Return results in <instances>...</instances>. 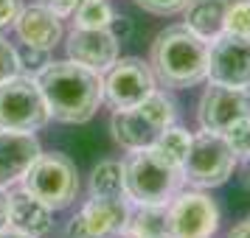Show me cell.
Masks as SVG:
<instances>
[{
    "label": "cell",
    "mask_w": 250,
    "mask_h": 238,
    "mask_svg": "<svg viewBox=\"0 0 250 238\" xmlns=\"http://www.w3.org/2000/svg\"><path fill=\"white\" fill-rule=\"evenodd\" d=\"M37 84L42 90L51 118L62 124H84L90 121L99 104L104 101V79L99 70H90L79 62H51Z\"/></svg>",
    "instance_id": "cell-1"
},
{
    "label": "cell",
    "mask_w": 250,
    "mask_h": 238,
    "mask_svg": "<svg viewBox=\"0 0 250 238\" xmlns=\"http://www.w3.org/2000/svg\"><path fill=\"white\" fill-rule=\"evenodd\" d=\"M149 68L158 84L169 90H188L208 79V42L186 25L160 31L149 51Z\"/></svg>",
    "instance_id": "cell-2"
},
{
    "label": "cell",
    "mask_w": 250,
    "mask_h": 238,
    "mask_svg": "<svg viewBox=\"0 0 250 238\" xmlns=\"http://www.w3.org/2000/svg\"><path fill=\"white\" fill-rule=\"evenodd\" d=\"M126 199L135 204H169L183 182V168L160 157L155 148H138L124 163Z\"/></svg>",
    "instance_id": "cell-3"
},
{
    "label": "cell",
    "mask_w": 250,
    "mask_h": 238,
    "mask_svg": "<svg viewBox=\"0 0 250 238\" xmlns=\"http://www.w3.org/2000/svg\"><path fill=\"white\" fill-rule=\"evenodd\" d=\"M177 110L166 92L152 90L141 104L129 107V110H115L110 118V129L113 137L129 151L138 148H149L158 143V137L174 124Z\"/></svg>",
    "instance_id": "cell-4"
},
{
    "label": "cell",
    "mask_w": 250,
    "mask_h": 238,
    "mask_svg": "<svg viewBox=\"0 0 250 238\" xmlns=\"http://www.w3.org/2000/svg\"><path fill=\"white\" fill-rule=\"evenodd\" d=\"M20 182H23V191L37 196L40 202H45L51 210L68 207L79 193L76 165L70 157L59 154V151H51V154L40 151V157L31 163V168L25 171Z\"/></svg>",
    "instance_id": "cell-5"
},
{
    "label": "cell",
    "mask_w": 250,
    "mask_h": 238,
    "mask_svg": "<svg viewBox=\"0 0 250 238\" xmlns=\"http://www.w3.org/2000/svg\"><path fill=\"white\" fill-rule=\"evenodd\" d=\"M236 168V154L228 146L225 135L200 132L191 137L188 154L183 160V182L194 188H219Z\"/></svg>",
    "instance_id": "cell-6"
},
{
    "label": "cell",
    "mask_w": 250,
    "mask_h": 238,
    "mask_svg": "<svg viewBox=\"0 0 250 238\" xmlns=\"http://www.w3.org/2000/svg\"><path fill=\"white\" fill-rule=\"evenodd\" d=\"M51 121L42 90L31 76H14L0 84V129L34 132Z\"/></svg>",
    "instance_id": "cell-7"
},
{
    "label": "cell",
    "mask_w": 250,
    "mask_h": 238,
    "mask_svg": "<svg viewBox=\"0 0 250 238\" xmlns=\"http://www.w3.org/2000/svg\"><path fill=\"white\" fill-rule=\"evenodd\" d=\"M169 233L177 238H211L219 227V207L203 191L177 193L169 204Z\"/></svg>",
    "instance_id": "cell-8"
},
{
    "label": "cell",
    "mask_w": 250,
    "mask_h": 238,
    "mask_svg": "<svg viewBox=\"0 0 250 238\" xmlns=\"http://www.w3.org/2000/svg\"><path fill=\"white\" fill-rule=\"evenodd\" d=\"M129 199L124 196H93L70 219L68 238H107L124 233L129 221Z\"/></svg>",
    "instance_id": "cell-9"
},
{
    "label": "cell",
    "mask_w": 250,
    "mask_h": 238,
    "mask_svg": "<svg viewBox=\"0 0 250 238\" xmlns=\"http://www.w3.org/2000/svg\"><path fill=\"white\" fill-rule=\"evenodd\" d=\"M152 90H155V76H152V68L144 59L126 56L107 70L104 101L113 110H129V107L144 101Z\"/></svg>",
    "instance_id": "cell-10"
},
{
    "label": "cell",
    "mask_w": 250,
    "mask_h": 238,
    "mask_svg": "<svg viewBox=\"0 0 250 238\" xmlns=\"http://www.w3.org/2000/svg\"><path fill=\"white\" fill-rule=\"evenodd\" d=\"M245 115H250L248 87H230V84H216V81H211L205 87L200 107H197L200 126L205 132H219V135Z\"/></svg>",
    "instance_id": "cell-11"
},
{
    "label": "cell",
    "mask_w": 250,
    "mask_h": 238,
    "mask_svg": "<svg viewBox=\"0 0 250 238\" xmlns=\"http://www.w3.org/2000/svg\"><path fill=\"white\" fill-rule=\"evenodd\" d=\"M208 79L216 84L248 87L250 84V39L222 34L208 45Z\"/></svg>",
    "instance_id": "cell-12"
},
{
    "label": "cell",
    "mask_w": 250,
    "mask_h": 238,
    "mask_svg": "<svg viewBox=\"0 0 250 238\" xmlns=\"http://www.w3.org/2000/svg\"><path fill=\"white\" fill-rule=\"evenodd\" d=\"M68 56L104 73L118 62V37L110 28H73L68 37Z\"/></svg>",
    "instance_id": "cell-13"
},
{
    "label": "cell",
    "mask_w": 250,
    "mask_h": 238,
    "mask_svg": "<svg viewBox=\"0 0 250 238\" xmlns=\"http://www.w3.org/2000/svg\"><path fill=\"white\" fill-rule=\"evenodd\" d=\"M40 143L34 132H12L0 129V191L12 188L25 177L31 163L40 157Z\"/></svg>",
    "instance_id": "cell-14"
},
{
    "label": "cell",
    "mask_w": 250,
    "mask_h": 238,
    "mask_svg": "<svg viewBox=\"0 0 250 238\" xmlns=\"http://www.w3.org/2000/svg\"><path fill=\"white\" fill-rule=\"evenodd\" d=\"M14 31L20 37L23 45L42 48V51H54L62 39V17L54 14L48 6H28L17 14L14 20Z\"/></svg>",
    "instance_id": "cell-15"
},
{
    "label": "cell",
    "mask_w": 250,
    "mask_h": 238,
    "mask_svg": "<svg viewBox=\"0 0 250 238\" xmlns=\"http://www.w3.org/2000/svg\"><path fill=\"white\" fill-rule=\"evenodd\" d=\"M9 227L20 230L25 236L42 238L54 227V210L23 188L12 191L9 193Z\"/></svg>",
    "instance_id": "cell-16"
},
{
    "label": "cell",
    "mask_w": 250,
    "mask_h": 238,
    "mask_svg": "<svg viewBox=\"0 0 250 238\" xmlns=\"http://www.w3.org/2000/svg\"><path fill=\"white\" fill-rule=\"evenodd\" d=\"M230 0H191L186 6V28L205 39L214 42L216 37L225 31V14Z\"/></svg>",
    "instance_id": "cell-17"
},
{
    "label": "cell",
    "mask_w": 250,
    "mask_h": 238,
    "mask_svg": "<svg viewBox=\"0 0 250 238\" xmlns=\"http://www.w3.org/2000/svg\"><path fill=\"white\" fill-rule=\"evenodd\" d=\"M169 233V210L166 204H138L135 213H129L124 236L126 238H158Z\"/></svg>",
    "instance_id": "cell-18"
},
{
    "label": "cell",
    "mask_w": 250,
    "mask_h": 238,
    "mask_svg": "<svg viewBox=\"0 0 250 238\" xmlns=\"http://www.w3.org/2000/svg\"><path fill=\"white\" fill-rule=\"evenodd\" d=\"M90 196H126L124 163L104 160L90 174Z\"/></svg>",
    "instance_id": "cell-19"
},
{
    "label": "cell",
    "mask_w": 250,
    "mask_h": 238,
    "mask_svg": "<svg viewBox=\"0 0 250 238\" xmlns=\"http://www.w3.org/2000/svg\"><path fill=\"white\" fill-rule=\"evenodd\" d=\"M188 146H191V135H188L186 129L171 124L169 129L158 137V143H155L152 148L158 151L160 157H166L169 163H174V165L183 168V160H186V154H188Z\"/></svg>",
    "instance_id": "cell-20"
},
{
    "label": "cell",
    "mask_w": 250,
    "mask_h": 238,
    "mask_svg": "<svg viewBox=\"0 0 250 238\" xmlns=\"http://www.w3.org/2000/svg\"><path fill=\"white\" fill-rule=\"evenodd\" d=\"M73 14H76V28H110L115 17L110 0H84Z\"/></svg>",
    "instance_id": "cell-21"
},
{
    "label": "cell",
    "mask_w": 250,
    "mask_h": 238,
    "mask_svg": "<svg viewBox=\"0 0 250 238\" xmlns=\"http://www.w3.org/2000/svg\"><path fill=\"white\" fill-rule=\"evenodd\" d=\"M14 54H17L20 76H31V79H37V76L51 65V51H42V48L20 45V48H14Z\"/></svg>",
    "instance_id": "cell-22"
},
{
    "label": "cell",
    "mask_w": 250,
    "mask_h": 238,
    "mask_svg": "<svg viewBox=\"0 0 250 238\" xmlns=\"http://www.w3.org/2000/svg\"><path fill=\"white\" fill-rule=\"evenodd\" d=\"M225 31L250 39V0H236L228 6L225 14Z\"/></svg>",
    "instance_id": "cell-23"
},
{
    "label": "cell",
    "mask_w": 250,
    "mask_h": 238,
    "mask_svg": "<svg viewBox=\"0 0 250 238\" xmlns=\"http://www.w3.org/2000/svg\"><path fill=\"white\" fill-rule=\"evenodd\" d=\"M222 135H225L228 146L233 148L236 157H250V115L239 118L236 124L228 126Z\"/></svg>",
    "instance_id": "cell-24"
},
{
    "label": "cell",
    "mask_w": 250,
    "mask_h": 238,
    "mask_svg": "<svg viewBox=\"0 0 250 238\" xmlns=\"http://www.w3.org/2000/svg\"><path fill=\"white\" fill-rule=\"evenodd\" d=\"M138 6L149 14H160V17H166V14H177V12H186V6L191 3V0H135Z\"/></svg>",
    "instance_id": "cell-25"
},
{
    "label": "cell",
    "mask_w": 250,
    "mask_h": 238,
    "mask_svg": "<svg viewBox=\"0 0 250 238\" xmlns=\"http://www.w3.org/2000/svg\"><path fill=\"white\" fill-rule=\"evenodd\" d=\"M20 73L17 68V54H14V45H9V39H3L0 37V84L3 81L14 79Z\"/></svg>",
    "instance_id": "cell-26"
},
{
    "label": "cell",
    "mask_w": 250,
    "mask_h": 238,
    "mask_svg": "<svg viewBox=\"0 0 250 238\" xmlns=\"http://www.w3.org/2000/svg\"><path fill=\"white\" fill-rule=\"evenodd\" d=\"M20 12H23V0H0V28L14 23Z\"/></svg>",
    "instance_id": "cell-27"
},
{
    "label": "cell",
    "mask_w": 250,
    "mask_h": 238,
    "mask_svg": "<svg viewBox=\"0 0 250 238\" xmlns=\"http://www.w3.org/2000/svg\"><path fill=\"white\" fill-rule=\"evenodd\" d=\"M82 3H84V0H42V6H48V9L54 14H59V17H70Z\"/></svg>",
    "instance_id": "cell-28"
},
{
    "label": "cell",
    "mask_w": 250,
    "mask_h": 238,
    "mask_svg": "<svg viewBox=\"0 0 250 238\" xmlns=\"http://www.w3.org/2000/svg\"><path fill=\"white\" fill-rule=\"evenodd\" d=\"M9 227V193L0 191V233Z\"/></svg>",
    "instance_id": "cell-29"
},
{
    "label": "cell",
    "mask_w": 250,
    "mask_h": 238,
    "mask_svg": "<svg viewBox=\"0 0 250 238\" xmlns=\"http://www.w3.org/2000/svg\"><path fill=\"white\" fill-rule=\"evenodd\" d=\"M228 238H250V219H245V221H239L230 233H228Z\"/></svg>",
    "instance_id": "cell-30"
},
{
    "label": "cell",
    "mask_w": 250,
    "mask_h": 238,
    "mask_svg": "<svg viewBox=\"0 0 250 238\" xmlns=\"http://www.w3.org/2000/svg\"><path fill=\"white\" fill-rule=\"evenodd\" d=\"M0 238H37V236H25V233H20V230H9V227H6V230L0 233Z\"/></svg>",
    "instance_id": "cell-31"
},
{
    "label": "cell",
    "mask_w": 250,
    "mask_h": 238,
    "mask_svg": "<svg viewBox=\"0 0 250 238\" xmlns=\"http://www.w3.org/2000/svg\"><path fill=\"white\" fill-rule=\"evenodd\" d=\"M242 180H245V188L250 191V157H248V165H245V177Z\"/></svg>",
    "instance_id": "cell-32"
},
{
    "label": "cell",
    "mask_w": 250,
    "mask_h": 238,
    "mask_svg": "<svg viewBox=\"0 0 250 238\" xmlns=\"http://www.w3.org/2000/svg\"><path fill=\"white\" fill-rule=\"evenodd\" d=\"M158 238H177V236H171V233H163V236H158Z\"/></svg>",
    "instance_id": "cell-33"
}]
</instances>
